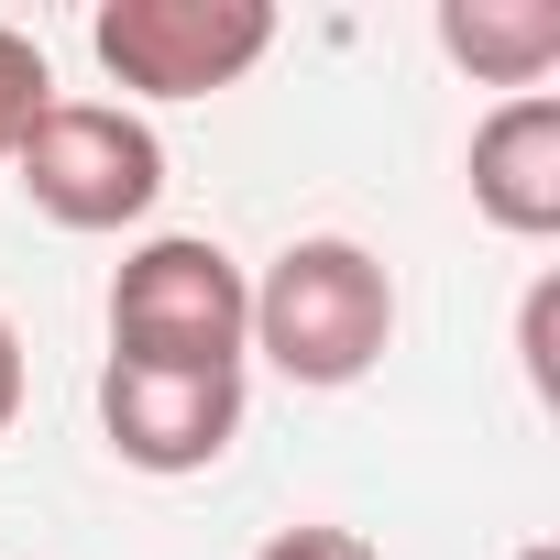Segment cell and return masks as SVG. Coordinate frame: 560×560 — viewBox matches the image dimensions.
I'll return each instance as SVG.
<instances>
[{
  "instance_id": "1",
  "label": "cell",
  "mask_w": 560,
  "mask_h": 560,
  "mask_svg": "<svg viewBox=\"0 0 560 560\" xmlns=\"http://www.w3.org/2000/svg\"><path fill=\"white\" fill-rule=\"evenodd\" d=\"M253 352L287 374V385H308V396L363 385L396 352V275L352 231L287 242V253L253 275Z\"/></svg>"
},
{
  "instance_id": "2",
  "label": "cell",
  "mask_w": 560,
  "mask_h": 560,
  "mask_svg": "<svg viewBox=\"0 0 560 560\" xmlns=\"http://www.w3.org/2000/svg\"><path fill=\"white\" fill-rule=\"evenodd\" d=\"M253 352V275L209 231H154L110 275V363L143 374H242Z\"/></svg>"
},
{
  "instance_id": "3",
  "label": "cell",
  "mask_w": 560,
  "mask_h": 560,
  "mask_svg": "<svg viewBox=\"0 0 560 560\" xmlns=\"http://www.w3.org/2000/svg\"><path fill=\"white\" fill-rule=\"evenodd\" d=\"M12 176H23V198H34L56 231H132V220H154V198H165V143H154V121L121 110V100H56V110L23 132Z\"/></svg>"
},
{
  "instance_id": "4",
  "label": "cell",
  "mask_w": 560,
  "mask_h": 560,
  "mask_svg": "<svg viewBox=\"0 0 560 560\" xmlns=\"http://www.w3.org/2000/svg\"><path fill=\"white\" fill-rule=\"evenodd\" d=\"M89 56L132 100H209L275 56V12L264 0H100Z\"/></svg>"
},
{
  "instance_id": "5",
  "label": "cell",
  "mask_w": 560,
  "mask_h": 560,
  "mask_svg": "<svg viewBox=\"0 0 560 560\" xmlns=\"http://www.w3.org/2000/svg\"><path fill=\"white\" fill-rule=\"evenodd\" d=\"M100 429L132 472L176 483L209 472L242 440V374H143V363H100Z\"/></svg>"
},
{
  "instance_id": "6",
  "label": "cell",
  "mask_w": 560,
  "mask_h": 560,
  "mask_svg": "<svg viewBox=\"0 0 560 560\" xmlns=\"http://www.w3.org/2000/svg\"><path fill=\"white\" fill-rule=\"evenodd\" d=\"M472 209L516 242H549L560 231V100L527 89L505 110L472 121Z\"/></svg>"
},
{
  "instance_id": "7",
  "label": "cell",
  "mask_w": 560,
  "mask_h": 560,
  "mask_svg": "<svg viewBox=\"0 0 560 560\" xmlns=\"http://www.w3.org/2000/svg\"><path fill=\"white\" fill-rule=\"evenodd\" d=\"M440 45H451V67H472V78L527 100L560 67V12L549 0H440Z\"/></svg>"
},
{
  "instance_id": "8",
  "label": "cell",
  "mask_w": 560,
  "mask_h": 560,
  "mask_svg": "<svg viewBox=\"0 0 560 560\" xmlns=\"http://www.w3.org/2000/svg\"><path fill=\"white\" fill-rule=\"evenodd\" d=\"M45 110H56V67H45V45L0 23V165L23 154V132H34Z\"/></svg>"
},
{
  "instance_id": "9",
  "label": "cell",
  "mask_w": 560,
  "mask_h": 560,
  "mask_svg": "<svg viewBox=\"0 0 560 560\" xmlns=\"http://www.w3.org/2000/svg\"><path fill=\"white\" fill-rule=\"evenodd\" d=\"M253 560H385L363 527H330V516H308V527H275Z\"/></svg>"
},
{
  "instance_id": "10",
  "label": "cell",
  "mask_w": 560,
  "mask_h": 560,
  "mask_svg": "<svg viewBox=\"0 0 560 560\" xmlns=\"http://www.w3.org/2000/svg\"><path fill=\"white\" fill-rule=\"evenodd\" d=\"M549 319H560V287L538 275V287H527V308H516V352H527V385H538V407H560V363H549Z\"/></svg>"
},
{
  "instance_id": "11",
  "label": "cell",
  "mask_w": 560,
  "mask_h": 560,
  "mask_svg": "<svg viewBox=\"0 0 560 560\" xmlns=\"http://www.w3.org/2000/svg\"><path fill=\"white\" fill-rule=\"evenodd\" d=\"M12 418H23V330L0 319V440H12Z\"/></svg>"
},
{
  "instance_id": "12",
  "label": "cell",
  "mask_w": 560,
  "mask_h": 560,
  "mask_svg": "<svg viewBox=\"0 0 560 560\" xmlns=\"http://www.w3.org/2000/svg\"><path fill=\"white\" fill-rule=\"evenodd\" d=\"M516 560H560V538H527V549H516Z\"/></svg>"
}]
</instances>
